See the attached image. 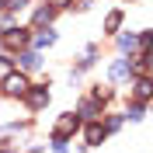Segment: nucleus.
Here are the masks:
<instances>
[{
    "mask_svg": "<svg viewBox=\"0 0 153 153\" xmlns=\"http://www.w3.org/2000/svg\"><path fill=\"white\" fill-rule=\"evenodd\" d=\"M25 4H28V0H10V7H25Z\"/></svg>",
    "mask_w": 153,
    "mask_h": 153,
    "instance_id": "ddd939ff",
    "label": "nucleus"
},
{
    "mask_svg": "<svg viewBox=\"0 0 153 153\" xmlns=\"http://www.w3.org/2000/svg\"><path fill=\"white\" fill-rule=\"evenodd\" d=\"M52 42H56V31H42V35L35 38V45L42 49V45H52Z\"/></svg>",
    "mask_w": 153,
    "mask_h": 153,
    "instance_id": "39448f33",
    "label": "nucleus"
},
{
    "mask_svg": "<svg viewBox=\"0 0 153 153\" xmlns=\"http://www.w3.org/2000/svg\"><path fill=\"white\" fill-rule=\"evenodd\" d=\"M76 125H80V122H76V115H63V118H59V125H56V139H66Z\"/></svg>",
    "mask_w": 153,
    "mask_h": 153,
    "instance_id": "f03ea898",
    "label": "nucleus"
},
{
    "mask_svg": "<svg viewBox=\"0 0 153 153\" xmlns=\"http://www.w3.org/2000/svg\"><path fill=\"white\" fill-rule=\"evenodd\" d=\"M101 136H105V132H101V129H97V125H91V129H87V139H91V143H97V139H101Z\"/></svg>",
    "mask_w": 153,
    "mask_h": 153,
    "instance_id": "1a4fd4ad",
    "label": "nucleus"
},
{
    "mask_svg": "<svg viewBox=\"0 0 153 153\" xmlns=\"http://www.w3.org/2000/svg\"><path fill=\"white\" fill-rule=\"evenodd\" d=\"M118 45H122V49H132L136 38H132V35H122V38H118Z\"/></svg>",
    "mask_w": 153,
    "mask_h": 153,
    "instance_id": "f8f14e48",
    "label": "nucleus"
},
{
    "mask_svg": "<svg viewBox=\"0 0 153 153\" xmlns=\"http://www.w3.org/2000/svg\"><path fill=\"white\" fill-rule=\"evenodd\" d=\"M45 101H49V91H42V87H38V91H31V105H35V108H42Z\"/></svg>",
    "mask_w": 153,
    "mask_h": 153,
    "instance_id": "20e7f679",
    "label": "nucleus"
},
{
    "mask_svg": "<svg viewBox=\"0 0 153 153\" xmlns=\"http://www.w3.org/2000/svg\"><path fill=\"white\" fill-rule=\"evenodd\" d=\"M136 91H139V97H150V80H139V87H136Z\"/></svg>",
    "mask_w": 153,
    "mask_h": 153,
    "instance_id": "9b49d317",
    "label": "nucleus"
},
{
    "mask_svg": "<svg viewBox=\"0 0 153 153\" xmlns=\"http://www.w3.org/2000/svg\"><path fill=\"white\" fill-rule=\"evenodd\" d=\"M125 73H129V59H118V63L111 66V76H115V80H122Z\"/></svg>",
    "mask_w": 153,
    "mask_h": 153,
    "instance_id": "7ed1b4c3",
    "label": "nucleus"
},
{
    "mask_svg": "<svg viewBox=\"0 0 153 153\" xmlns=\"http://www.w3.org/2000/svg\"><path fill=\"white\" fill-rule=\"evenodd\" d=\"M21 66H25V70H35L38 66V56H35V52H25V56H21Z\"/></svg>",
    "mask_w": 153,
    "mask_h": 153,
    "instance_id": "423d86ee",
    "label": "nucleus"
},
{
    "mask_svg": "<svg viewBox=\"0 0 153 153\" xmlns=\"http://www.w3.org/2000/svg\"><path fill=\"white\" fill-rule=\"evenodd\" d=\"M7 45H25V31H10V35H7Z\"/></svg>",
    "mask_w": 153,
    "mask_h": 153,
    "instance_id": "0eeeda50",
    "label": "nucleus"
},
{
    "mask_svg": "<svg viewBox=\"0 0 153 153\" xmlns=\"http://www.w3.org/2000/svg\"><path fill=\"white\" fill-rule=\"evenodd\" d=\"M105 25H108V31H115L118 25H122V14H108V21H105Z\"/></svg>",
    "mask_w": 153,
    "mask_h": 153,
    "instance_id": "6e6552de",
    "label": "nucleus"
},
{
    "mask_svg": "<svg viewBox=\"0 0 153 153\" xmlns=\"http://www.w3.org/2000/svg\"><path fill=\"white\" fill-rule=\"evenodd\" d=\"M4 91L14 94V97H21V94H28V80H25L21 73H7L4 76Z\"/></svg>",
    "mask_w": 153,
    "mask_h": 153,
    "instance_id": "f257e3e1",
    "label": "nucleus"
},
{
    "mask_svg": "<svg viewBox=\"0 0 153 153\" xmlns=\"http://www.w3.org/2000/svg\"><path fill=\"white\" fill-rule=\"evenodd\" d=\"M49 18H52V10H49V7H42V10H38V14H35V21H38V25H45Z\"/></svg>",
    "mask_w": 153,
    "mask_h": 153,
    "instance_id": "9d476101",
    "label": "nucleus"
},
{
    "mask_svg": "<svg viewBox=\"0 0 153 153\" xmlns=\"http://www.w3.org/2000/svg\"><path fill=\"white\" fill-rule=\"evenodd\" d=\"M4 4H7V0H0V7H4Z\"/></svg>",
    "mask_w": 153,
    "mask_h": 153,
    "instance_id": "4468645a",
    "label": "nucleus"
}]
</instances>
